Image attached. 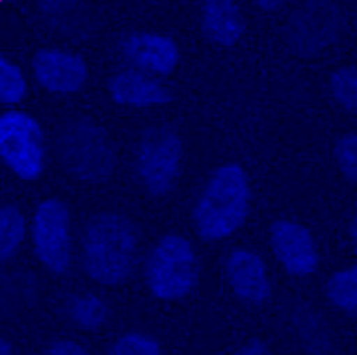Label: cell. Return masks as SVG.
Instances as JSON below:
<instances>
[{
	"label": "cell",
	"mask_w": 357,
	"mask_h": 355,
	"mask_svg": "<svg viewBox=\"0 0 357 355\" xmlns=\"http://www.w3.org/2000/svg\"><path fill=\"white\" fill-rule=\"evenodd\" d=\"M259 6H263V8H277V6H280V2H259Z\"/></svg>",
	"instance_id": "cell-26"
},
{
	"label": "cell",
	"mask_w": 357,
	"mask_h": 355,
	"mask_svg": "<svg viewBox=\"0 0 357 355\" xmlns=\"http://www.w3.org/2000/svg\"><path fill=\"white\" fill-rule=\"evenodd\" d=\"M227 276L235 294L247 302L261 304L271 294V282L265 263L259 255L245 249H235L227 259Z\"/></svg>",
	"instance_id": "cell-11"
},
{
	"label": "cell",
	"mask_w": 357,
	"mask_h": 355,
	"mask_svg": "<svg viewBox=\"0 0 357 355\" xmlns=\"http://www.w3.org/2000/svg\"><path fill=\"white\" fill-rule=\"evenodd\" d=\"M202 26L211 42L233 46L245 32V20L239 6L231 0H211L204 4Z\"/></svg>",
	"instance_id": "cell-14"
},
{
	"label": "cell",
	"mask_w": 357,
	"mask_h": 355,
	"mask_svg": "<svg viewBox=\"0 0 357 355\" xmlns=\"http://www.w3.org/2000/svg\"><path fill=\"white\" fill-rule=\"evenodd\" d=\"M249 207V182L243 168L229 164L221 166L209 178L199 197L194 221L199 235L218 241L239 229Z\"/></svg>",
	"instance_id": "cell-2"
},
{
	"label": "cell",
	"mask_w": 357,
	"mask_h": 355,
	"mask_svg": "<svg viewBox=\"0 0 357 355\" xmlns=\"http://www.w3.org/2000/svg\"><path fill=\"white\" fill-rule=\"evenodd\" d=\"M0 355H12V345L6 340L0 342Z\"/></svg>",
	"instance_id": "cell-24"
},
{
	"label": "cell",
	"mask_w": 357,
	"mask_h": 355,
	"mask_svg": "<svg viewBox=\"0 0 357 355\" xmlns=\"http://www.w3.org/2000/svg\"><path fill=\"white\" fill-rule=\"evenodd\" d=\"M150 290L158 298L176 300L185 296L197 276L196 255L192 245L178 235H166L158 241L149 261Z\"/></svg>",
	"instance_id": "cell-4"
},
{
	"label": "cell",
	"mask_w": 357,
	"mask_h": 355,
	"mask_svg": "<svg viewBox=\"0 0 357 355\" xmlns=\"http://www.w3.org/2000/svg\"><path fill=\"white\" fill-rule=\"evenodd\" d=\"M182 160V140L172 128L156 126L142 137L137 170L150 194L164 195L176 182Z\"/></svg>",
	"instance_id": "cell-6"
},
{
	"label": "cell",
	"mask_w": 357,
	"mask_h": 355,
	"mask_svg": "<svg viewBox=\"0 0 357 355\" xmlns=\"http://www.w3.org/2000/svg\"><path fill=\"white\" fill-rule=\"evenodd\" d=\"M137 231L132 223L116 213H101L91 219L85 241L83 261L87 275L101 285L125 280L135 263Z\"/></svg>",
	"instance_id": "cell-1"
},
{
	"label": "cell",
	"mask_w": 357,
	"mask_h": 355,
	"mask_svg": "<svg viewBox=\"0 0 357 355\" xmlns=\"http://www.w3.org/2000/svg\"><path fill=\"white\" fill-rule=\"evenodd\" d=\"M335 160L347 180L357 183V135H346L337 140Z\"/></svg>",
	"instance_id": "cell-21"
},
{
	"label": "cell",
	"mask_w": 357,
	"mask_h": 355,
	"mask_svg": "<svg viewBox=\"0 0 357 355\" xmlns=\"http://www.w3.org/2000/svg\"><path fill=\"white\" fill-rule=\"evenodd\" d=\"M24 237V218L14 206H2L0 209V257L10 259Z\"/></svg>",
	"instance_id": "cell-15"
},
{
	"label": "cell",
	"mask_w": 357,
	"mask_h": 355,
	"mask_svg": "<svg viewBox=\"0 0 357 355\" xmlns=\"http://www.w3.org/2000/svg\"><path fill=\"white\" fill-rule=\"evenodd\" d=\"M44 355H89L79 344L75 342H70V340H61V342H56L47 347Z\"/></svg>",
	"instance_id": "cell-22"
},
{
	"label": "cell",
	"mask_w": 357,
	"mask_h": 355,
	"mask_svg": "<svg viewBox=\"0 0 357 355\" xmlns=\"http://www.w3.org/2000/svg\"><path fill=\"white\" fill-rule=\"evenodd\" d=\"M61 166L79 180L99 182L115 170V149L101 126L89 119H73L58 135Z\"/></svg>",
	"instance_id": "cell-3"
},
{
	"label": "cell",
	"mask_w": 357,
	"mask_h": 355,
	"mask_svg": "<svg viewBox=\"0 0 357 355\" xmlns=\"http://www.w3.org/2000/svg\"><path fill=\"white\" fill-rule=\"evenodd\" d=\"M273 247L280 259V263L287 266L292 275H310L318 266V251L316 243L312 239L310 231L298 223H292L287 219H280L273 225Z\"/></svg>",
	"instance_id": "cell-9"
},
{
	"label": "cell",
	"mask_w": 357,
	"mask_h": 355,
	"mask_svg": "<svg viewBox=\"0 0 357 355\" xmlns=\"http://www.w3.org/2000/svg\"><path fill=\"white\" fill-rule=\"evenodd\" d=\"M340 32V10L334 4H306L288 22V42L300 54H314L334 42Z\"/></svg>",
	"instance_id": "cell-8"
},
{
	"label": "cell",
	"mask_w": 357,
	"mask_h": 355,
	"mask_svg": "<svg viewBox=\"0 0 357 355\" xmlns=\"http://www.w3.org/2000/svg\"><path fill=\"white\" fill-rule=\"evenodd\" d=\"M26 95V81L20 69L6 58L0 59V99L2 103H18Z\"/></svg>",
	"instance_id": "cell-18"
},
{
	"label": "cell",
	"mask_w": 357,
	"mask_h": 355,
	"mask_svg": "<svg viewBox=\"0 0 357 355\" xmlns=\"http://www.w3.org/2000/svg\"><path fill=\"white\" fill-rule=\"evenodd\" d=\"M109 91L116 103L135 105V107L162 105L172 99V95L164 85L137 71L116 73L109 83Z\"/></svg>",
	"instance_id": "cell-13"
},
{
	"label": "cell",
	"mask_w": 357,
	"mask_h": 355,
	"mask_svg": "<svg viewBox=\"0 0 357 355\" xmlns=\"http://www.w3.org/2000/svg\"><path fill=\"white\" fill-rule=\"evenodd\" d=\"M349 231H351V239L356 241V245H357V216L354 218V221H351V227H349Z\"/></svg>",
	"instance_id": "cell-25"
},
{
	"label": "cell",
	"mask_w": 357,
	"mask_h": 355,
	"mask_svg": "<svg viewBox=\"0 0 357 355\" xmlns=\"http://www.w3.org/2000/svg\"><path fill=\"white\" fill-rule=\"evenodd\" d=\"M34 247L40 261L54 273L70 264V213L59 199L42 202L34 218Z\"/></svg>",
	"instance_id": "cell-7"
},
{
	"label": "cell",
	"mask_w": 357,
	"mask_h": 355,
	"mask_svg": "<svg viewBox=\"0 0 357 355\" xmlns=\"http://www.w3.org/2000/svg\"><path fill=\"white\" fill-rule=\"evenodd\" d=\"M123 54L135 66L166 75L178 66V47L172 40L156 34H132L123 42Z\"/></svg>",
	"instance_id": "cell-12"
},
{
	"label": "cell",
	"mask_w": 357,
	"mask_h": 355,
	"mask_svg": "<svg viewBox=\"0 0 357 355\" xmlns=\"http://www.w3.org/2000/svg\"><path fill=\"white\" fill-rule=\"evenodd\" d=\"M0 154L22 180H36L44 168L42 130L32 116L10 111L0 116Z\"/></svg>",
	"instance_id": "cell-5"
},
{
	"label": "cell",
	"mask_w": 357,
	"mask_h": 355,
	"mask_svg": "<svg viewBox=\"0 0 357 355\" xmlns=\"http://www.w3.org/2000/svg\"><path fill=\"white\" fill-rule=\"evenodd\" d=\"M109 355H162L160 347L154 340L142 333H128L123 335L111 349Z\"/></svg>",
	"instance_id": "cell-20"
},
{
	"label": "cell",
	"mask_w": 357,
	"mask_h": 355,
	"mask_svg": "<svg viewBox=\"0 0 357 355\" xmlns=\"http://www.w3.org/2000/svg\"><path fill=\"white\" fill-rule=\"evenodd\" d=\"M34 73L50 91L75 93L87 80V66L79 56L58 50H42L34 58Z\"/></svg>",
	"instance_id": "cell-10"
},
{
	"label": "cell",
	"mask_w": 357,
	"mask_h": 355,
	"mask_svg": "<svg viewBox=\"0 0 357 355\" xmlns=\"http://www.w3.org/2000/svg\"><path fill=\"white\" fill-rule=\"evenodd\" d=\"M332 91L337 103L357 115V68H342L332 75Z\"/></svg>",
	"instance_id": "cell-19"
},
{
	"label": "cell",
	"mask_w": 357,
	"mask_h": 355,
	"mask_svg": "<svg viewBox=\"0 0 357 355\" xmlns=\"http://www.w3.org/2000/svg\"><path fill=\"white\" fill-rule=\"evenodd\" d=\"M71 318L83 328H97L107 318V306L93 294L75 296L70 304Z\"/></svg>",
	"instance_id": "cell-17"
},
{
	"label": "cell",
	"mask_w": 357,
	"mask_h": 355,
	"mask_svg": "<svg viewBox=\"0 0 357 355\" xmlns=\"http://www.w3.org/2000/svg\"><path fill=\"white\" fill-rule=\"evenodd\" d=\"M328 298L337 308L357 310V266L342 271L330 278Z\"/></svg>",
	"instance_id": "cell-16"
},
{
	"label": "cell",
	"mask_w": 357,
	"mask_h": 355,
	"mask_svg": "<svg viewBox=\"0 0 357 355\" xmlns=\"http://www.w3.org/2000/svg\"><path fill=\"white\" fill-rule=\"evenodd\" d=\"M233 355H268V352H266V345L263 344V342L253 340V342H249V344H245L243 347H239Z\"/></svg>",
	"instance_id": "cell-23"
}]
</instances>
